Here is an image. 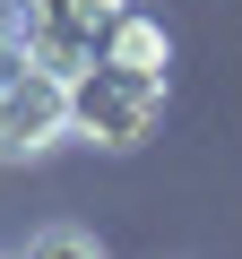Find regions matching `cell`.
<instances>
[{
  "label": "cell",
  "instance_id": "cell-1",
  "mask_svg": "<svg viewBox=\"0 0 242 259\" xmlns=\"http://www.w3.org/2000/svg\"><path fill=\"white\" fill-rule=\"evenodd\" d=\"M156 112H165V78L156 69H130L112 52L69 69V139H87V147H112V156L139 147L156 130Z\"/></svg>",
  "mask_w": 242,
  "mask_h": 259
},
{
  "label": "cell",
  "instance_id": "cell-2",
  "mask_svg": "<svg viewBox=\"0 0 242 259\" xmlns=\"http://www.w3.org/2000/svg\"><path fill=\"white\" fill-rule=\"evenodd\" d=\"M121 9H130V0H0V26L26 44V61H44V69L69 78V69H87L104 52V35H112Z\"/></svg>",
  "mask_w": 242,
  "mask_h": 259
},
{
  "label": "cell",
  "instance_id": "cell-3",
  "mask_svg": "<svg viewBox=\"0 0 242 259\" xmlns=\"http://www.w3.org/2000/svg\"><path fill=\"white\" fill-rule=\"evenodd\" d=\"M61 139H69V78L26 61V78L0 95V164H26V156H44Z\"/></svg>",
  "mask_w": 242,
  "mask_h": 259
},
{
  "label": "cell",
  "instance_id": "cell-4",
  "mask_svg": "<svg viewBox=\"0 0 242 259\" xmlns=\"http://www.w3.org/2000/svg\"><path fill=\"white\" fill-rule=\"evenodd\" d=\"M104 52H112V61H130V69H156V78H165V26L139 18V9H121V18H112Z\"/></svg>",
  "mask_w": 242,
  "mask_h": 259
},
{
  "label": "cell",
  "instance_id": "cell-5",
  "mask_svg": "<svg viewBox=\"0 0 242 259\" xmlns=\"http://www.w3.org/2000/svg\"><path fill=\"white\" fill-rule=\"evenodd\" d=\"M18 78H26V44H18V35H9V26H0V95H9V87H18Z\"/></svg>",
  "mask_w": 242,
  "mask_h": 259
},
{
  "label": "cell",
  "instance_id": "cell-6",
  "mask_svg": "<svg viewBox=\"0 0 242 259\" xmlns=\"http://www.w3.org/2000/svg\"><path fill=\"white\" fill-rule=\"evenodd\" d=\"M26 250H95V233H78V225H52V233H35Z\"/></svg>",
  "mask_w": 242,
  "mask_h": 259
}]
</instances>
